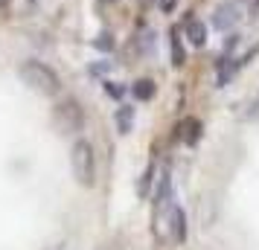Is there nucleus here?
I'll return each instance as SVG.
<instances>
[{
    "label": "nucleus",
    "instance_id": "nucleus-15",
    "mask_svg": "<svg viewBox=\"0 0 259 250\" xmlns=\"http://www.w3.org/2000/svg\"><path fill=\"white\" fill-rule=\"evenodd\" d=\"M160 9H163V12H172V9H175V0H160Z\"/></svg>",
    "mask_w": 259,
    "mask_h": 250
},
{
    "label": "nucleus",
    "instance_id": "nucleus-8",
    "mask_svg": "<svg viewBox=\"0 0 259 250\" xmlns=\"http://www.w3.org/2000/svg\"><path fill=\"white\" fill-rule=\"evenodd\" d=\"M131 93H134V99H140V102H149L154 96V82L152 79H140V82H134Z\"/></svg>",
    "mask_w": 259,
    "mask_h": 250
},
{
    "label": "nucleus",
    "instance_id": "nucleus-10",
    "mask_svg": "<svg viewBox=\"0 0 259 250\" xmlns=\"http://www.w3.org/2000/svg\"><path fill=\"white\" fill-rule=\"evenodd\" d=\"M117 122H119V134L131 131V108H119L117 111Z\"/></svg>",
    "mask_w": 259,
    "mask_h": 250
},
{
    "label": "nucleus",
    "instance_id": "nucleus-2",
    "mask_svg": "<svg viewBox=\"0 0 259 250\" xmlns=\"http://www.w3.org/2000/svg\"><path fill=\"white\" fill-rule=\"evenodd\" d=\"M157 236L169 244L187 241V215L175 201H163V210H157Z\"/></svg>",
    "mask_w": 259,
    "mask_h": 250
},
{
    "label": "nucleus",
    "instance_id": "nucleus-5",
    "mask_svg": "<svg viewBox=\"0 0 259 250\" xmlns=\"http://www.w3.org/2000/svg\"><path fill=\"white\" fill-rule=\"evenodd\" d=\"M212 24L227 32L230 26L239 24V6H236V3H222V6L215 9V15H212Z\"/></svg>",
    "mask_w": 259,
    "mask_h": 250
},
{
    "label": "nucleus",
    "instance_id": "nucleus-16",
    "mask_svg": "<svg viewBox=\"0 0 259 250\" xmlns=\"http://www.w3.org/2000/svg\"><path fill=\"white\" fill-rule=\"evenodd\" d=\"M9 6V0H0V9H6Z\"/></svg>",
    "mask_w": 259,
    "mask_h": 250
},
{
    "label": "nucleus",
    "instance_id": "nucleus-9",
    "mask_svg": "<svg viewBox=\"0 0 259 250\" xmlns=\"http://www.w3.org/2000/svg\"><path fill=\"white\" fill-rule=\"evenodd\" d=\"M184 61H187L184 44H181V38H178V29H172V64H175V67H184Z\"/></svg>",
    "mask_w": 259,
    "mask_h": 250
},
{
    "label": "nucleus",
    "instance_id": "nucleus-6",
    "mask_svg": "<svg viewBox=\"0 0 259 250\" xmlns=\"http://www.w3.org/2000/svg\"><path fill=\"white\" fill-rule=\"evenodd\" d=\"M187 38L195 47H204V44H207V26L201 24V21H195V18H189L187 21Z\"/></svg>",
    "mask_w": 259,
    "mask_h": 250
},
{
    "label": "nucleus",
    "instance_id": "nucleus-7",
    "mask_svg": "<svg viewBox=\"0 0 259 250\" xmlns=\"http://www.w3.org/2000/svg\"><path fill=\"white\" fill-rule=\"evenodd\" d=\"M181 131H184V143H187V145H195V143L201 140V119H195V117L184 119Z\"/></svg>",
    "mask_w": 259,
    "mask_h": 250
},
{
    "label": "nucleus",
    "instance_id": "nucleus-13",
    "mask_svg": "<svg viewBox=\"0 0 259 250\" xmlns=\"http://www.w3.org/2000/svg\"><path fill=\"white\" fill-rule=\"evenodd\" d=\"M152 175H154V166H149L146 172H143V178H140V186H137V192H140L143 198L149 195V180H152Z\"/></svg>",
    "mask_w": 259,
    "mask_h": 250
},
{
    "label": "nucleus",
    "instance_id": "nucleus-3",
    "mask_svg": "<svg viewBox=\"0 0 259 250\" xmlns=\"http://www.w3.org/2000/svg\"><path fill=\"white\" fill-rule=\"evenodd\" d=\"M70 166H73V178L79 186H94L96 183V163H94V148L88 140H76L70 152Z\"/></svg>",
    "mask_w": 259,
    "mask_h": 250
},
{
    "label": "nucleus",
    "instance_id": "nucleus-1",
    "mask_svg": "<svg viewBox=\"0 0 259 250\" xmlns=\"http://www.w3.org/2000/svg\"><path fill=\"white\" fill-rule=\"evenodd\" d=\"M18 76H21V79H24V82L29 84L35 93H41V96H59V90H61L59 73L53 70L50 64H44V61H35V59L21 61Z\"/></svg>",
    "mask_w": 259,
    "mask_h": 250
},
{
    "label": "nucleus",
    "instance_id": "nucleus-11",
    "mask_svg": "<svg viewBox=\"0 0 259 250\" xmlns=\"http://www.w3.org/2000/svg\"><path fill=\"white\" fill-rule=\"evenodd\" d=\"M94 47L102 49V53H111L114 49V35H108V32H99V35L94 38Z\"/></svg>",
    "mask_w": 259,
    "mask_h": 250
},
{
    "label": "nucleus",
    "instance_id": "nucleus-4",
    "mask_svg": "<svg viewBox=\"0 0 259 250\" xmlns=\"http://www.w3.org/2000/svg\"><path fill=\"white\" fill-rule=\"evenodd\" d=\"M53 125L61 134H79L84 128V111L76 99H64L53 108Z\"/></svg>",
    "mask_w": 259,
    "mask_h": 250
},
{
    "label": "nucleus",
    "instance_id": "nucleus-12",
    "mask_svg": "<svg viewBox=\"0 0 259 250\" xmlns=\"http://www.w3.org/2000/svg\"><path fill=\"white\" fill-rule=\"evenodd\" d=\"M245 119L247 122H259V93L250 99V105H247V111H245Z\"/></svg>",
    "mask_w": 259,
    "mask_h": 250
},
{
    "label": "nucleus",
    "instance_id": "nucleus-14",
    "mask_svg": "<svg viewBox=\"0 0 259 250\" xmlns=\"http://www.w3.org/2000/svg\"><path fill=\"white\" fill-rule=\"evenodd\" d=\"M105 93L114 96V99H119V96H122V87H119V84H114V82H105Z\"/></svg>",
    "mask_w": 259,
    "mask_h": 250
}]
</instances>
